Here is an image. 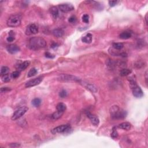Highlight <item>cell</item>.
<instances>
[{"label":"cell","instance_id":"1","mask_svg":"<svg viewBox=\"0 0 148 148\" xmlns=\"http://www.w3.org/2000/svg\"><path fill=\"white\" fill-rule=\"evenodd\" d=\"M46 46V42L44 38L40 37H32L29 40L28 47L30 49L37 50L44 48Z\"/></svg>","mask_w":148,"mask_h":148},{"label":"cell","instance_id":"2","mask_svg":"<svg viewBox=\"0 0 148 148\" xmlns=\"http://www.w3.org/2000/svg\"><path fill=\"white\" fill-rule=\"evenodd\" d=\"M110 113H111V117L113 119H124L127 116V112L125 110L119 108L118 106L115 105L110 109Z\"/></svg>","mask_w":148,"mask_h":148},{"label":"cell","instance_id":"3","mask_svg":"<svg viewBox=\"0 0 148 148\" xmlns=\"http://www.w3.org/2000/svg\"><path fill=\"white\" fill-rule=\"evenodd\" d=\"M21 16L19 14H16L10 16L7 20L6 24L10 27H16L21 24Z\"/></svg>","mask_w":148,"mask_h":148},{"label":"cell","instance_id":"4","mask_svg":"<svg viewBox=\"0 0 148 148\" xmlns=\"http://www.w3.org/2000/svg\"><path fill=\"white\" fill-rule=\"evenodd\" d=\"M130 86L132 90L133 95L136 98H141L143 97L144 93L140 86L137 85L135 80H131L130 82Z\"/></svg>","mask_w":148,"mask_h":148},{"label":"cell","instance_id":"5","mask_svg":"<svg viewBox=\"0 0 148 148\" xmlns=\"http://www.w3.org/2000/svg\"><path fill=\"white\" fill-rule=\"evenodd\" d=\"M28 108L27 106H22V107L19 108V109L16 110L12 115V120H16L22 117L25 113L28 111Z\"/></svg>","mask_w":148,"mask_h":148},{"label":"cell","instance_id":"6","mask_svg":"<svg viewBox=\"0 0 148 148\" xmlns=\"http://www.w3.org/2000/svg\"><path fill=\"white\" fill-rule=\"evenodd\" d=\"M58 79L60 81H64V82H80V80L78 77L75 76L73 75H65V74H63L60 76L58 77Z\"/></svg>","mask_w":148,"mask_h":148},{"label":"cell","instance_id":"7","mask_svg":"<svg viewBox=\"0 0 148 148\" xmlns=\"http://www.w3.org/2000/svg\"><path fill=\"white\" fill-rule=\"evenodd\" d=\"M43 80V77L39 76L34 78L33 79H31L26 83V87H33V86H37L38 84H40Z\"/></svg>","mask_w":148,"mask_h":148},{"label":"cell","instance_id":"8","mask_svg":"<svg viewBox=\"0 0 148 148\" xmlns=\"http://www.w3.org/2000/svg\"><path fill=\"white\" fill-rule=\"evenodd\" d=\"M59 9L63 12H68L74 9V7L72 4L70 3H63L59 6Z\"/></svg>","mask_w":148,"mask_h":148},{"label":"cell","instance_id":"9","mask_svg":"<svg viewBox=\"0 0 148 148\" xmlns=\"http://www.w3.org/2000/svg\"><path fill=\"white\" fill-rule=\"evenodd\" d=\"M38 32V27L35 24H31L27 27L26 30V34L31 35L36 34Z\"/></svg>","mask_w":148,"mask_h":148},{"label":"cell","instance_id":"10","mask_svg":"<svg viewBox=\"0 0 148 148\" xmlns=\"http://www.w3.org/2000/svg\"><path fill=\"white\" fill-rule=\"evenodd\" d=\"M70 129V126L69 124H64L55 128L53 130V133H63L68 131Z\"/></svg>","mask_w":148,"mask_h":148},{"label":"cell","instance_id":"11","mask_svg":"<svg viewBox=\"0 0 148 148\" xmlns=\"http://www.w3.org/2000/svg\"><path fill=\"white\" fill-rule=\"evenodd\" d=\"M79 83H80V84H82L84 87H85L86 88V89L89 90L90 91L93 92V93H95V92H97V90H98L97 87L94 85V84L89 83H87V82H84V81L83 82V81H81V80Z\"/></svg>","mask_w":148,"mask_h":148},{"label":"cell","instance_id":"12","mask_svg":"<svg viewBox=\"0 0 148 148\" xmlns=\"http://www.w3.org/2000/svg\"><path fill=\"white\" fill-rule=\"evenodd\" d=\"M6 49L8 50V52L10 54H12V55H14V54H16L18 53L20 51V48L17 45H15V44H12L10 45H8V46L6 47Z\"/></svg>","mask_w":148,"mask_h":148},{"label":"cell","instance_id":"13","mask_svg":"<svg viewBox=\"0 0 148 148\" xmlns=\"http://www.w3.org/2000/svg\"><path fill=\"white\" fill-rule=\"evenodd\" d=\"M86 115L88 118L91 121V123L94 126H98L99 124V123H100V120H99V119L97 118V116H94V115H92L91 113H90L89 112H86Z\"/></svg>","mask_w":148,"mask_h":148},{"label":"cell","instance_id":"14","mask_svg":"<svg viewBox=\"0 0 148 148\" xmlns=\"http://www.w3.org/2000/svg\"><path fill=\"white\" fill-rule=\"evenodd\" d=\"M30 62L29 61H24V62L21 63V64L19 65V67H18V70H19V71H24V70H26V68L30 66Z\"/></svg>","mask_w":148,"mask_h":148},{"label":"cell","instance_id":"15","mask_svg":"<svg viewBox=\"0 0 148 148\" xmlns=\"http://www.w3.org/2000/svg\"><path fill=\"white\" fill-rule=\"evenodd\" d=\"M52 33L55 37L60 38L63 37V35H64V31L61 28H57V29L54 30Z\"/></svg>","mask_w":148,"mask_h":148},{"label":"cell","instance_id":"16","mask_svg":"<svg viewBox=\"0 0 148 148\" xmlns=\"http://www.w3.org/2000/svg\"><path fill=\"white\" fill-rule=\"evenodd\" d=\"M50 12L54 19H57L59 16V10L57 7L52 6V8L50 9Z\"/></svg>","mask_w":148,"mask_h":148},{"label":"cell","instance_id":"17","mask_svg":"<svg viewBox=\"0 0 148 148\" xmlns=\"http://www.w3.org/2000/svg\"><path fill=\"white\" fill-rule=\"evenodd\" d=\"M131 35H132V34L130 31H124L120 34L119 37L122 39H127L130 38Z\"/></svg>","mask_w":148,"mask_h":148},{"label":"cell","instance_id":"18","mask_svg":"<svg viewBox=\"0 0 148 148\" xmlns=\"http://www.w3.org/2000/svg\"><path fill=\"white\" fill-rule=\"evenodd\" d=\"M131 124L129 122H123L119 125V127L121 129L125 130H129L131 129Z\"/></svg>","mask_w":148,"mask_h":148},{"label":"cell","instance_id":"19","mask_svg":"<svg viewBox=\"0 0 148 148\" xmlns=\"http://www.w3.org/2000/svg\"><path fill=\"white\" fill-rule=\"evenodd\" d=\"M82 42L86 44H90L92 42V35L91 34H87L82 38Z\"/></svg>","mask_w":148,"mask_h":148},{"label":"cell","instance_id":"20","mask_svg":"<svg viewBox=\"0 0 148 148\" xmlns=\"http://www.w3.org/2000/svg\"><path fill=\"white\" fill-rule=\"evenodd\" d=\"M63 113H64V112H60V111H57V112L53 113V114L52 115V119H53V120H58V119L61 118V116H63Z\"/></svg>","mask_w":148,"mask_h":148},{"label":"cell","instance_id":"21","mask_svg":"<svg viewBox=\"0 0 148 148\" xmlns=\"http://www.w3.org/2000/svg\"><path fill=\"white\" fill-rule=\"evenodd\" d=\"M56 109L58 111L60 112H64L66 111V109H67V106H66V105L64 104V103H62V102H60V103H59L57 105V106H56Z\"/></svg>","mask_w":148,"mask_h":148},{"label":"cell","instance_id":"22","mask_svg":"<svg viewBox=\"0 0 148 148\" xmlns=\"http://www.w3.org/2000/svg\"><path fill=\"white\" fill-rule=\"evenodd\" d=\"M131 73H132V71L131 70L128 69V68H124L120 71V75L122 76H126L130 75Z\"/></svg>","mask_w":148,"mask_h":148},{"label":"cell","instance_id":"23","mask_svg":"<svg viewBox=\"0 0 148 148\" xmlns=\"http://www.w3.org/2000/svg\"><path fill=\"white\" fill-rule=\"evenodd\" d=\"M9 37L7 38L6 40L8 42H11L12 41H14L15 39V32H13V31H10L9 33Z\"/></svg>","mask_w":148,"mask_h":148},{"label":"cell","instance_id":"24","mask_svg":"<svg viewBox=\"0 0 148 148\" xmlns=\"http://www.w3.org/2000/svg\"><path fill=\"white\" fill-rule=\"evenodd\" d=\"M9 72V68L8 67H5V66L2 67L1 69V75L2 76L8 74Z\"/></svg>","mask_w":148,"mask_h":148},{"label":"cell","instance_id":"25","mask_svg":"<svg viewBox=\"0 0 148 148\" xmlns=\"http://www.w3.org/2000/svg\"><path fill=\"white\" fill-rule=\"evenodd\" d=\"M41 104V100L38 98L34 99V100L32 101V104L34 106H35V107H38L39 106H40Z\"/></svg>","mask_w":148,"mask_h":148},{"label":"cell","instance_id":"26","mask_svg":"<svg viewBox=\"0 0 148 148\" xmlns=\"http://www.w3.org/2000/svg\"><path fill=\"white\" fill-rule=\"evenodd\" d=\"M113 48L116 50H122L123 48L124 45L122 43H113Z\"/></svg>","mask_w":148,"mask_h":148},{"label":"cell","instance_id":"27","mask_svg":"<svg viewBox=\"0 0 148 148\" xmlns=\"http://www.w3.org/2000/svg\"><path fill=\"white\" fill-rule=\"evenodd\" d=\"M37 74V70L35 68H32L28 73V77H32Z\"/></svg>","mask_w":148,"mask_h":148},{"label":"cell","instance_id":"28","mask_svg":"<svg viewBox=\"0 0 148 148\" xmlns=\"http://www.w3.org/2000/svg\"><path fill=\"white\" fill-rule=\"evenodd\" d=\"M2 80L3 82H8L10 80V76L9 74H6V75H4L2 76Z\"/></svg>","mask_w":148,"mask_h":148},{"label":"cell","instance_id":"29","mask_svg":"<svg viewBox=\"0 0 148 148\" xmlns=\"http://www.w3.org/2000/svg\"><path fill=\"white\" fill-rule=\"evenodd\" d=\"M20 75V71H14L13 73L11 75V76L13 77V79H16Z\"/></svg>","mask_w":148,"mask_h":148},{"label":"cell","instance_id":"30","mask_svg":"<svg viewBox=\"0 0 148 148\" xmlns=\"http://www.w3.org/2000/svg\"><path fill=\"white\" fill-rule=\"evenodd\" d=\"M118 137V132H117L116 130H115V128H113V130H112V133H111V137L113 139H115V138H116Z\"/></svg>","mask_w":148,"mask_h":148},{"label":"cell","instance_id":"31","mask_svg":"<svg viewBox=\"0 0 148 148\" xmlns=\"http://www.w3.org/2000/svg\"><path fill=\"white\" fill-rule=\"evenodd\" d=\"M82 20L83 22L86 23H88L89 21V16L87 14H85L82 17Z\"/></svg>","mask_w":148,"mask_h":148},{"label":"cell","instance_id":"32","mask_svg":"<svg viewBox=\"0 0 148 148\" xmlns=\"http://www.w3.org/2000/svg\"><path fill=\"white\" fill-rule=\"evenodd\" d=\"M59 95L61 98H65L67 95V91L65 90H63L60 92Z\"/></svg>","mask_w":148,"mask_h":148},{"label":"cell","instance_id":"33","mask_svg":"<svg viewBox=\"0 0 148 148\" xmlns=\"http://www.w3.org/2000/svg\"><path fill=\"white\" fill-rule=\"evenodd\" d=\"M68 21H69L70 23H75L76 21V18L75 16H71V17H70L69 18V19H68Z\"/></svg>","mask_w":148,"mask_h":148},{"label":"cell","instance_id":"34","mask_svg":"<svg viewBox=\"0 0 148 148\" xmlns=\"http://www.w3.org/2000/svg\"><path fill=\"white\" fill-rule=\"evenodd\" d=\"M45 56H46V57H47V58H49V59H53L55 57V56L49 53V52H46V53H45Z\"/></svg>","mask_w":148,"mask_h":148},{"label":"cell","instance_id":"35","mask_svg":"<svg viewBox=\"0 0 148 148\" xmlns=\"http://www.w3.org/2000/svg\"><path fill=\"white\" fill-rule=\"evenodd\" d=\"M119 2L118 1H109V4L111 6L113 7L115 6V5H117V3Z\"/></svg>","mask_w":148,"mask_h":148},{"label":"cell","instance_id":"36","mask_svg":"<svg viewBox=\"0 0 148 148\" xmlns=\"http://www.w3.org/2000/svg\"><path fill=\"white\" fill-rule=\"evenodd\" d=\"M10 90L9 88L8 87H2L1 89V93H6V91H8Z\"/></svg>","mask_w":148,"mask_h":148},{"label":"cell","instance_id":"37","mask_svg":"<svg viewBox=\"0 0 148 148\" xmlns=\"http://www.w3.org/2000/svg\"><path fill=\"white\" fill-rule=\"evenodd\" d=\"M20 146V145L17 143H12L11 144H10L9 145V147L12 148H17V147H19Z\"/></svg>","mask_w":148,"mask_h":148},{"label":"cell","instance_id":"38","mask_svg":"<svg viewBox=\"0 0 148 148\" xmlns=\"http://www.w3.org/2000/svg\"><path fill=\"white\" fill-rule=\"evenodd\" d=\"M57 44H53L52 45V48H55L56 46H57Z\"/></svg>","mask_w":148,"mask_h":148}]
</instances>
